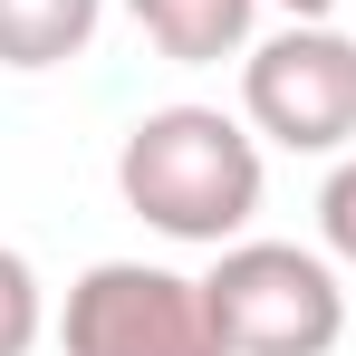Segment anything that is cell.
I'll return each mask as SVG.
<instances>
[{
    "instance_id": "1",
    "label": "cell",
    "mask_w": 356,
    "mask_h": 356,
    "mask_svg": "<svg viewBox=\"0 0 356 356\" xmlns=\"http://www.w3.org/2000/svg\"><path fill=\"white\" fill-rule=\"evenodd\" d=\"M116 193L145 232L183 241V250H222V241L250 232L260 212V135L250 116H222V106H145L116 145Z\"/></svg>"
},
{
    "instance_id": "2",
    "label": "cell",
    "mask_w": 356,
    "mask_h": 356,
    "mask_svg": "<svg viewBox=\"0 0 356 356\" xmlns=\"http://www.w3.org/2000/svg\"><path fill=\"white\" fill-rule=\"evenodd\" d=\"M212 327L232 356H327L347 337V289H337V260L327 250H298V241H222L212 270Z\"/></svg>"
},
{
    "instance_id": "3",
    "label": "cell",
    "mask_w": 356,
    "mask_h": 356,
    "mask_svg": "<svg viewBox=\"0 0 356 356\" xmlns=\"http://www.w3.org/2000/svg\"><path fill=\"white\" fill-rule=\"evenodd\" d=\"M241 116L280 154H347L356 145V39L337 19H289L241 49Z\"/></svg>"
},
{
    "instance_id": "4",
    "label": "cell",
    "mask_w": 356,
    "mask_h": 356,
    "mask_svg": "<svg viewBox=\"0 0 356 356\" xmlns=\"http://www.w3.org/2000/svg\"><path fill=\"white\" fill-rule=\"evenodd\" d=\"M58 347L67 356H232L202 280H183L164 260H97L58 308Z\"/></svg>"
},
{
    "instance_id": "5",
    "label": "cell",
    "mask_w": 356,
    "mask_h": 356,
    "mask_svg": "<svg viewBox=\"0 0 356 356\" xmlns=\"http://www.w3.org/2000/svg\"><path fill=\"white\" fill-rule=\"evenodd\" d=\"M135 10V29L164 49L174 67H222L250 49V19H260V0H125Z\"/></svg>"
},
{
    "instance_id": "6",
    "label": "cell",
    "mask_w": 356,
    "mask_h": 356,
    "mask_svg": "<svg viewBox=\"0 0 356 356\" xmlns=\"http://www.w3.org/2000/svg\"><path fill=\"white\" fill-rule=\"evenodd\" d=\"M97 19H106V0H0V67L39 77V67L87 58Z\"/></svg>"
},
{
    "instance_id": "7",
    "label": "cell",
    "mask_w": 356,
    "mask_h": 356,
    "mask_svg": "<svg viewBox=\"0 0 356 356\" xmlns=\"http://www.w3.org/2000/svg\"><path fill=\"white\" fill-rule=\"evenodd\" d=\"M39 337H49V289H39L29 250L0 241V356H29Z\"/></svg>"
},
{
    "instance_id": "8",
    "label": "cell",
    "mask_w": 356,
    "mask_h": 356,
    "mask_svg": "<svg viewBox=\"0 0 356 356\" xmlns=\"http://www.w3.org/2000/svg\"><path fill=\"white\" fill-rule=\"evenodd\" d=\"M318 250L356 270V154H337L327 183H318Z\"/></svg>"
},
{
    "instance_id": "9",
    "label": "cell",
    "mask_w": 356,
    "mask_h": 356,
    "mask_svg": "<svg viewBox=\"0 0 356 356\" xmlns=\"http://www.w3.org/2000/svg\"><path fill=\"white\" fill-rule=\"evenodd\" d=\"M270 10H280V19H337L347 0H270Z\"/></svg>"
}]
</instances>
